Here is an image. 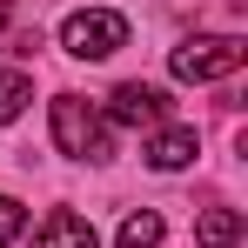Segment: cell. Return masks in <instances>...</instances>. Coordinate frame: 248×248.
Segmentation results:
<instances>
[{
    "label": "cell",
    "mask_w": 248,
    "mask_h": 248,
    "mask_svg": "<svg viewBox=\"0 0 248 248\" xmlns=\"http://www.w3.org/2000/svg\"><path fill=\"white\" fill-rule=\"evenodd\" d=\"M7 20H14V7H7V0H0V27H7Z\"/></svg>",
    "instance_id": "8fae6325"
},
{
    "label": "cell",
    "mask_w": 248,
    "mask_h": 248,
    "mask_svg": "<svg viewBox=\"0 0 248 248\" xmlns=\"http://www.w3.org/2000/svg\"><path fill=\"white\" fill-rule=\"evenodd\" d=\"M54 148L74 155V161H108V155H114V134H108V121L94 114V101L54 94Z\"/></svg>",
    "instance_id": "6da1fadb"
},
{
    "label": "cell",
    "mask_w": 248,
    "mask_h": 248,
    "mask_svg": "<svg viewBox=\"0 0 248 248\" xmlns=\"http://www.w3.org/2000/svg\"><path fill=\"white\" fill-rule=\"evenodd\" d=\"M242 61H248V41H235V34H195L168 54L174 81H228V74H242Z\"/></svg>",
    "instance_id": "7a4b0ae2"
},
{
    "label": "cell",
    "mask_w": 248,
    "mask_h": 248,
    "mask_svg": "<svg viewBox=\"0 0 248 248\" xmlns=\"http://www.w3.org/2000/svg\"><path fill=\"white\" fill-rule=\"evenodd\" d=\"M61 47H67L74 61H108V54L127 47V20L108 14V7H81V14L61 20Z\"/></svg>",
    "instance_id": "3957f363"
},
{
    "label": "cell",
    "mask_w": 248,
    "mask_h": 248,
    "mask_svg": "<svg viewBox=\"0 0 248 248\" xmlns=\"http://www.w3.org/2000/svg\"><path fill=\"white\" fill-rule=\"evenodd\" d=\"M195 155H202V134H195V127H181V121L155 127V141H148V168H155V174H181Z\"/></svg>",
    "instance_id": "5b68a950"
},
{
    "label": "cell",
    "mask_w": 248,
    "mask_h": 248,
    "mask_svg": "<svg viewBox=\"0 0 248 248\" xmlns=\"http://www.w3.org/2000/svg\"><path fill=\"white\" fill-rule=\"evenodd\" d=\"M34 248H101V242H94V221H87V215L54 208L41 228H34Z\"/></svg>",
    "instance_id": "8992f818"
},
{
    "label": "cell",
    "mask_w": 248,
    "mask_h": 248,
    "mask_svg": "<svg viewBox=\"0 0 248 248\" xmlns=\"http://www.w3.org/2000/svg\"><path fill=\"white\" fill-rule=\"evenodd\" d=\"M161 235H168L161 215H155V208H134L121 221V235H114V248H161Z\"/></svg>",
    "instance_id": "ba28073f"
},
{
    "label": "cell",
    "mask_w": 248,
    "mask_h": 248,
    "mask_svg": "<svg viewBox=\"0 0 248 248\" xmlns=\"http://www.w3.org/2000/svg\"><path fill=\"white\" fill-rule=\"evenodd\" d=\"M108 121H121V127H168V94L148 87V81H121L108 94Z\"/></svg>",
    "instance_id": "277c9868"
},
{
    "label": "cell",
    "mask_w": 248,
    "mask_h": 248,
    "mask_svg": "<svg viewBox=\"0 0 248 248\" xmlns=\"http://www.w3.org/2000/svg\"><path fill=\"white\" fill-rule=\"evenodd\" d=\"M20 235H27V208L14 202V195H0V248L20 242Z\"/></svg>",
    "instance_id": "30bf717a"
},
{
    "label": "cell",
    "mask_w": 248,
    "mask_h": 248,
    "mask_svg": "<svg viewBox=\"0 0 248 248\" xmlns=\"http://www.w3.org/2000/svg\"><path fill=\"white\" fill-rule=\"evenodd\" d=\"M195 248H242V208H202Z\"/></svg>",
    "instance_id": "52a82bcc"
},
{
    "label": "cell",
    "mask_w": 248,
    "mask_h": 248,
    "mask_svg": "<svg viewBox=\"0 0 248 248\" xmlns=\"http://www.w3.org/2000/svg\"><path fill=\"white\" fill-rule=\"evenodd\" d=\"M27 101H34V81H27L20 67H0V121H14Z\"/></svg>",
    "instance_id": "9c48e42d"
}]
</instances>
